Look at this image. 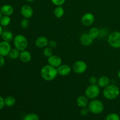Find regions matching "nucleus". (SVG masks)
Segmentation results:
<instances>
[{"label":"nucleus","mask_w":120,"mask_h":120,"mask_svg":"<svg viewBox=\"0 0 120 120\" xmlns=\"http://www.w3.org/2000/svg\"><path fill=\"white\" fill-rule=\"evenodd\" d=\"M58 75L57 68L49 64H46L42 68L41 70V76L44 80L50 82L55 80Z\"/></svg>","instance_id":"f257e3e1"},{"label":"nucleus","mask_w":120,"mask_h":120,"mask_svg":"<svg viewBox=\"0 0 120 120\" xmlns=\"http://www.w3.org/2000/svg\"><path fill=\"white\" fill-rule=\"evenodd\" d=\"M103 94L104 97L106 99L109 100H113L116 99L120 96V88L116 84H110L108 86L104 88Z\"/></svg>","instance_id":"f03ea898"},{"label":"nucleus","mask_w":120,"mask_h":120,"mask_svg":"<svg viewBox=\"0 0 120 120\" xmlns=\"http://www.w3.org/2000/svg\"><path fill=\"white\" fill-rule=\"evenodd\" d=\"M88 108L90 112L94 114H99L103 112L104 110V105L100 100L94 99L89 102Z\"/></svg>","instance_id":"7ed1b4c3"},{"label":"nucleus","mask_w":120,"mask_h":120,"mask_svg":"<svg viewBox=\"0 0 120 120\" xmlns=\"http://www.w3.org/2000/svg\"><path fill=\"white\" fill-rule=\"evenodd\" d=\"M14 45L16 49L19 51L26 50L28 46V41L26 38L23 35L18 34L14 37Z\"/></svg>","instance_id":"20e7f679"},{"label":"nucleus","mask_w":120,"mask_h":120,"mask_svg":"<svg viewBox=\"0 0 120 120\" xmlns=\"http://www.w3.org/2000/svg\"><path fill=\"white\" fill-rule=\"evenodd\" d=\"M109 45L114 49L120 48V32L114 31L110 33L107 38Z\"/></svg>","instance_id":"39448f33"},{"label":"nucleus","mask_w":120,"mask_h":120,"mask_svg":"<svg viewBox=\"0 0 120 120\" xmlns=\"http://www.w3.org/2000/svg\"><path fill=\"white\" fill-rule=\"evenodd\" d=\"M85 96L89 100L96 99L100 94V89L97 84H90L85 90Z\"/></svg>","instance_id":"423d86ee"},{"label":"nucleus","mask_w":120,"mask_h":120,"mask_svg":"<svg viewBox=\"0 0 120 120\" xmlns=\"http://www.w3.org/2000/svg\"><path fill=\"white\" fill-rule=\"evenodd\" d=\"M87 69V64L83 60H77L73 63L72 70L77 74H82L85 72Z\"/></svg>","instance_id":"0eeeda50"},{"label":"nucleus","mask_w":120,"mask_h":120,"mask_svg":"<svg viewBox=\"0 0 120 120\" xmlns=\"http://www.w3.org/2000/svg\"><path fill=\"white\" fill-rule=\"evenodd\" d=\"M94 15L91 12H87L82 16L81 22L84 26H90L93 24L94 22Z\"/></svg>","instance_id":"6e6552de"},{"label":"nucleus","mask_w":120,"mask_h":120,"mask_svg":"<svg viewBox=\"0 0 120 120\" xmlns=\"http://www.w3.org/2000/svg\"><path fill=\"white\" fill-rule=\"evenodd\" d=\"M11 45L9 42L2 41L0 42V55L1 56H8L11 50Z\"/></svg>","instance_id":"1a4fd4ad"},{"label":"nucleus","mask_w":120,"mask_h":120,"mask_svg":"<svg viewBox=\"0 0 120 120\" xmlns=\"http://www.w3.org/2000/svg\"><path fill=\"white\" fill-rule=\"evenodd\" d=\"M21 14L24 18L29 19L34 15V9L29 5H24L21 8Z\"/></svg>","instance_id":"9d476101"},{"label":"nucleus","mask_w":120,"mask_h":120,"mask_svg":"<svg viewBox=\"0 0 120 120\" xmlns=\"http://www.w3.org/2000/svg\"><path fill=\"white\" fill-rule=\"evenodd\" d=\"M48 63L49 65L55 68H57L62 64V60L58 55H53L48 58Z\"/></svg>","instance_id":"9b49d317"},{"label":"nucleus","mask_w":120,"mask_h":120,"mask_svg":"<svg viewBox=\"0 0 120 120\" xmlns=\"http://www.w3.org/2000/svg\"><path fill=\"white\" fill-rule=\"evenodd\" d=\"M94 40L90 37L89 33H83L80 36V41L82 45L89 46L93 43Z\"/></svg>","instance_id":"f8f14e48"},{"label":"nucleus","mask_w":120,"mask_h":120,"mask_svg":"<svg viewBox=\"0 0 120 120\" xmlns=\"http://www.w3.org/2000/svg\"><path fill=\"white\" fill-rule=\"evenodd\" d=\"M58 75L62 76H68L71 71V68L67 64H62L57 68Z\"/></svg>","instance_id":"ddd939ff"},{"label":"nucleus","mask_w":120,"mask_h":120,"mask_svg":"<svg viewBox=\"0 0 120 120\" xmlns=\"http://www.w3.org/2000/svg\"><path fill=\"white\" fill-rule=\"evenodd\" d=\"M49 39L45 36H41L35 40V45L39 48H44L48 46L49 44Z\"/></svg>","instance_id":"4468645a"},{"label":"nucleus","mask_w":120,"mask_h":120,"mask_svg":"<svg viewBox=\"0 0 120 120\" xmlns=\"http://www.w3.org/2000/svg\"><path fill=\"white\" fill-rule=\"evenodd\" d=\"M2 14L3 15L9 16L12 15L14 12V8L12 5L9 4H5L1 6L0 8Z\"/></svg>","instance_id":"2eb2a0df"},{"label":"nucleus","mask_w":120,"mask_h":120,"mask_svg":"<svg viewBox=\"0 0 120 120\" xmlns=\"http://www.w3.org/2000/svg\"><path fill=\"white\" fill-rule=\"evenodd\" d=\"M19 59L23 63H28L32 59V55L30 52L27 50L21 51L19 55Z\"/></svg>","instance_id":"dca6fc26"},{"label":"nucleus","mask_w":120,"mask_h":120,"mask_svg":"<svg viewBox=\"0 0 120 120\" xmlns=\"http://www.w3.org/2000/svg\"><path fill=\"white\" fill-rule=\"evenodd\" d=\"M89 98L84 95V96H80L77 97L76 103L77 105L81 108L87 107L89 105Z\"/></svg>","instance_id":"f3484780"},{"label":"nucleus","mask_w":120,"mask_h":120,"mask_svg":"<svg viewBox=\"0 0 120 120\" xmlns=\"http://www.w3.org/2000/svg\"><path fill=\"white\" fill-rule=\"evenodd\" d=\"M110 83V80L109 77L106 76H102L98 79L97 85L101 88H105L108 86Z\"/></svg>","instance_id":"a211bd4d"},{"label":"nucleus","mask_w":120,"mask_h":120,"mask_svg":"<svg viewBox=\"0 0 120 120\" xmlns=\"http://www.w3.org/2000/svg\"><path fill=\"white\" fill-rule=\"evenodd\" d=\"M15 36H14V34L12 32L9 31V30H5L2 32V35H1V38L3 41H5V42H9L14 41V39Z\"/></svg>","instance_id":"6ab92c4d"},{"label":"nucleus","mask_w":120,"mask_h":120,"mask_svg":"<svg viewBox=\"0 0 120 120\" xmlns=\"http://www.w3.org/2000/svg\"><path fill=\"white\" fill-rule=\"evenodd\" d=\"M88 33H89L90 37L93 40H95L99 38L100 29L97 27H92V28H90Z\"/></svg>","instance_id":"aec40b11"},{"label":"nucleus","mask_w":120,"mask_h":120,"mask_svg":"<svg viewBox=\"0 0 120 120\" xmlns=\"http://www.w3.org/2000/svg\"><path fill=\"white\" fill-rule=\"evenodd\" d=\"M53 14L57 18H60L63 17L64 14V9L62 6H57L54 9Z\"/></svg>","instance_id":"412c9836"},{"label":"nucleus","mask_w":120,"mask_h":120,"mask_svg":"<svg viewBox=\"0 0 120 120\" xmlns=\"http://www.w3.org/2000/svg\"><path fill=\"white\" fill-rule=\"evenodd\" d=\"M5 105L8 107H12L16 103V100L13 96H8L4 98Z\"/></svg>","instance_id":"4be33fe9"},{"label":"nucleus","mask_w":120,"mask_h":120,"mask_svg":"<svg viewBox=\"0 0 120 120\" xmlns=\"http://www.w3.org/2000/svg\"><path fill=\"white\" fill-rule=\"evenodd\" d=\"M11 22V19L9 16L7 15H3L0 19V25L2 26H7L10 24Z\"/></svg>","instance_id":"5701e85b"},{"label":"nucleus","mask_w":120,"mask_h":120,"mask_svg":"<svg viewBox=\"0 0 120 120\" xmlns=\"http://www.w3.org/2000/svg\"><path fill=\"white\" fill-rule=\"evenodd\" d=\"M20 52H21V51H19L18 49H16L15 48L14 49H11L8 56L12 59H16L18 58H19Z\"/></svg>","instance_id":"b1692460"},{"label":"nucleus","mask_w":120,"mask_h":120,"mask_svg":"<svg viewBox=\"0 0 120 120\" xmlns=\"http://www.w3.org/2000/svg\"><path fill=\"white\" fill-rule=\"evenodd\" d=\"M23 120H39V117L35 113H29L23 117Z\"/></svg>","instance_id":"393cba45"},{"label":"nucleus","mask_w":120,"mask_h":120,"mask_svg":"<svg viewBox=\"0 0 120 120\" xmlns=\"http://www.w3.org/2000/svg\"><path fill=\"white\" fill-rule=\"evenodd\" d=\"M43 55H44L45 57L49 58V57L53 55V50L52 48L49 46H46L44 48L43 50Z\"/></svg>","instance_id":"a878e982"},{"label":"nucleus","mask_w":120,"mask_h":120,"mask_svg":"<svg viewBox=\"0 0 120 120\" xmlns=\"http://www.w3.org/2000/svg\"><path fill=\"white\" fill-rule=\"evenodd\" d=\"M105 120H120V117L118 114L111 112L106 116Z\"/></svg>","instance_id":"bb28decb"},{"label":"nucleus","mask_w":120,"mask_h":120,"mask_svg":"<svg viewBox=\"0 0 120 120\" xmlns=\"http://www.w3.org/2000/svg\"><path fill=\"white\" fill-rule=\"evenodd\" d=\"M20 25H21V26L23 29L28 28L29 26V21L28 19L23 18V19L21 20V22H20Z\"/></svg>","instance_id":"cd10ccee"},{"label":"nucleus","mask_w":120,"mask_h":120,"mask_svg":"<svg viewBox=\"0 0 120 120\" xmlns=\"http://www.w3.org/2000/svg\"><path fill=\"white\" fill-rule=\"evenodd\" d=\"M51 2L56 6H62L66 2V0H51Z\"/></svg>","instance_id":"c85d7f7f"},{"label":"nucleus","mask_w":120,"mask_h":120,"mask_svg":"<svg viewBox=\"0 0 120 120\" xmlns=\"http://www.w3.org/2000/svg\"><path fill=\"white\" fill-rule=\"evenodd\" d=\"M97 82H98V79L94 76H91L89 79V83H90V84H92V85L97 84Z\"/></svg>","instance_id":"c756f323"},{"label":"nucleus","mask_w":120,"mask_h":120,"mask_svg":"<svg viewBox=\"0 0 120 120\" xmlns=\"http://www.w3.org/2000/svg\"><path fill=\"white\" fill-rule=\"evenodd\" d=\"M90 111H89V108L87 107H84V108H82V110L80 111V114L82 116H86L89 113Z\"/></svg>","instance_id":"7c9ffc66"},{"label":"nucleus","mask_w":120,"mask_h":120,"mask_svg":"<svg viewBox=\"0 0 120 120\" xmlns=\"http://www.w3.org/2000/svg\"><path fill=\"white\" fill-rule=\"evenodd\" d=\"M108 35V31L105 29L103 28V29H100V36L99 37H103L105 38L106 37L107 35Z\"/></svg>","instance_id":"2f4dec72"},{"label":"nucleus","mask_w":120,"mask_h":120,"mask_svg":"<svg viewBox=\"0 0 120 120\" xmlns=\"http://www.w3.org/2000/svg\"><path fill=\"white\" fill-rule=\"evenodd\" d=\"M49 47H50L51 48H55L57 47V43L54 40H50L49 41V44H48Z\"/></svg>","instance_id":"473e14b6"},{"label":"nucleus","mask_w":120,"mask_h":120,"mask_svg":"<svg viewBox=\"0 0 120 120\" xmlns=\"http://www.w3.org/2000/svg\"><path fill=\"white\" fill-rule=\"evenodd\" d=\"M5 106V103H4V98L0 96V110H2Z\"/></svg>","instance_id":"72a5a7b5"},{"label":"nucleus","mask_w":120,"mask_h":120,"mask_svg":"<svg viewBox=\"0 0 120 120\" xmlns=\"http://www.w3.org/2000/svg\"><path fill=\"white\" fill-rule=\"evenodd\" d=\"M5 62V61L4 57L0 55V68H1V67L4 65Z\"/></svg>","instance_id":"f704fd0d"},{"label":"nucleus","mask_w":120,"mask_h":120,"mask_svg":"<svg viewBox=\"0 0 120 120\" xmlns=\"http://www.w3.org/2000/svg\"><path fill=\"white\" fill-rule=\"evenodd\" d=\"M2 32H3V29H2V26L0 25V36H1V35H2Z\"/></svg>","instance_id":"c9c22d12"},{"label":"nucleus","mask_w":120,"mask_h":120,"mask_svg":"<svg viewBox=\"0 0 120 120\" xmlns=\"http://www.w3.org/2000/svg\"><path fill=\"white\" fill-rule=\"evenodd\" d=\"M117 77L119 79H120V70H118V72H117Z\"/></svg>","instance_id":"e433bc0d"},{"label":"nucleus","mask_w":120,"mask_h":120,"mask_svg":"<svg viewBox=\"0 0 120 120\" xmlns=\"http://www.w3.org/2000/svg\"><path fill=\"white\" fill-rule=\"evenodd\" d=\"M25 1H27V2H34L35 0H25Z\"/></svg>","instance_id":"4c0bfd02"},{"label":"nucleus","mask_w":120,"mask_h":120,"mask_svg":"<svg viewBox=\"0 0 120 120\" xmlns=\"http://www.w3.org/2000/svg\"><path fill=\"white\" fill-rule=\"evenodd\" d=\"M2 12H1V10H0V19H1V18L2 17Z\"/></svg>","instance_id":"58836bf2"}]
</instances>
